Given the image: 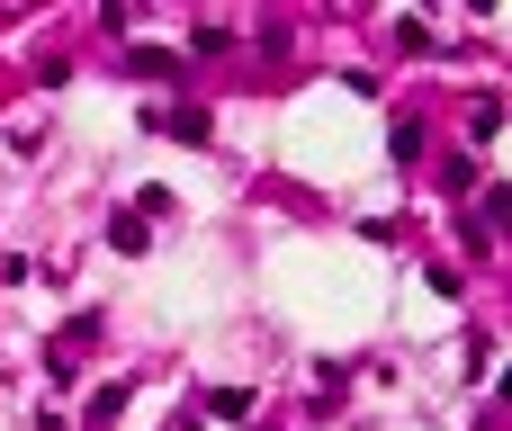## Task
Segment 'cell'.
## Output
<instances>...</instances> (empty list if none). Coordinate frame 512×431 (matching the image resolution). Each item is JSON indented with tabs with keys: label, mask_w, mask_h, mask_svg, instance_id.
<instances>
[{
	"label": "cell",
	"mask_w": 512,
	"mask_h": 431,
	"mask_svg": "<svg viewBox=\"0 0 512 431\" xmlns=\"http://www.w3.org/2000/svg\"><path fill=\"white\" fill-rule=\"evenodd\" d=\"M126 72H144V81H180V54H162V45H135V54H126Z\"/></svg>",
	"instance_id": "cell-1"
},
{
	"label": "cell",
	"mask_w": 512,
	"mask_h": 431,
	"mask_svg": "<svg viewBox=\"0 0 512 431\" xmlns=\"http://www.w3.org/2000/svg\"><path fill=\"white\" fill-rule=\"evenodd\" d=\"M144 234H153V216H135V207L108 225V243H117V252H144Z\"/></svg>",
	"instance_id": "cell-2"
},
{
	"label": "cell",
	"mask_w": 512,
	"mask_h": 431,
	"mask_svg": "<svg viewBox=\"0 0 512 431\" xmlns=\"http://www.w3.org/2000/svg\"><path fill=\"white\" fill-rule=\"evenodd\" d=\"M171 135H180V144H207V108L180 99V108H171Z\"/></svg>",
	"instance_id": "cell-3"
},
{
	"label": "cell",
	"mask_w": 512,
	"mask_h": 431,
	"mask_svg": "<svg viewBox=\"0 0 512 431\" xmlns=\"http://www.w3.org/2000/svg\"><path fill=\"white\" fill-rule=\"evenodd\" d=\"M117 414H126V387H99V396H90V431H108Z\"/></svg>",
	"instance_id": "cell-4"
},
{
	"label": "cell",
	"mask_w": 512,
	"mask_h": 431,
	"mask_svg": "<svg viewBox=\"0 0 512 431\" xmlns=\"http://www.w3.org/2000/svg\"><path fill=\"white\" fill-rule=\"evenodd\" d=\"M495 126H504V108H495V99H477V108H468V135H477V144H495Z\"/></svg>",
	"instance_id": "cell-5"
},
{
	"label": "cell",
	"mask_w": 512,
	"mask_h": 431,
	"mask_svg": "<svg viewBox=\"0 0 512 431\" xmlns=\"http://www.w3.org/2000/svg\"><path fill=\"white\" fill-rule=\"evenodd\" d=\"M162 431H198V405H180V414H171V423H162Z\"/></svg>",
	"instance_id": "cell-6"
}]
</instances>
